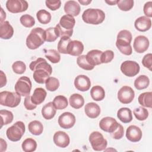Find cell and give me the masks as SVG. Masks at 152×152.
Returning a JSON list of instances; mask_svg holds the SVG:
<instances>
[{
	"label": "cell",
	"instance_id": "cell-1",
	"mask_svg": "<svg viewBox=\"0 0 152 152\" xmlns=\"http://www.w3.org/2000/svg\"><path fill=\"white\" fill-rule=\"evenodd\" d=\"M30 69L34 71L33 78L39 84H44L52 73V68L47 61L42 58H39L33 61L29 65Z\"/></svg>",
	"mask_w": 152,
	"mask_h": 152
},
{
	"label": "cell",
	"instance_id": "cell-2",
	"mask_svg": "<svg viewBox=\"0 0 152 152\" xmlns=\"http://www.w3.org/2000/svg\"><path fill=\"white\" fill-rule=\"evenodd\" d=\"M116 38V46L118 49L124 55H131L132 53V49L131 46L132 38L131 33L127 30H121Z\"/></svg>",
	"mask_w": 152,
	"mask_h": 152
},
{
	"label": "cell",
	"instance_id": "cell-3",
	"mask_svg": "<svg viewBox=\"0 0 152 152\" xmlns=\"http://www.w3.org/2000/svg\"><path fill=\"white\" fill-rule=\"evenodd\" d=\"M45 30L41 27L33 28L26 39V45L30 49L39 48L45 42Z\"/></svg>",
	"mask_w": 152,
	"mask_h": 152
},
{
	"label": "cell",
	"instance_id": "cell-4",
	"mask_svg": "<svg viewBox=\"0 0 152 152\" xmlns=\"http://www.w3.org/2000/svg\"><path fill=\"white\" fill-rule=\"evenodd\" d=\"M104 18L105 14L100 9L88 8L82 14V19L87 24L97 25L103 23Z\"/></svg>",
	"mask_w": 152,
	"mask_h": 152
},
{
	"label": "cell",
	"instance_id": "cell-5",
	"mask_svg": "<svg viewBox=\"0 0 152 152\" xmlns=\"http://www.w3.org/2000/svg\"><path fill=\"white\" fill-rule=\"evenodd\" d=\"M26 131V126L23 122L17 121L6 131L8 139L13 142H17L21 140Z\"/></svg>",
	"mask_w": 152,
	"mask_h": 152
},
{
	"label": "cell",
	"instance_id": "cell-6",
	"mask_svg": "<svg viewBox=\"0 0 152 152\" xmlns=\"http://www.w3.org/2000/svg\"><path fill=\"white\" fill-rule=\"evenodd\" d=\"M21 102V95L17 92L4 91L0 93V104L10 107H17Z\"/></svg>",
	"mask_w": 152,
	"mask_h": 152
},
{
	"label": "cell",
	"instance_id": "cell-7",
	"mask_svg": "<svg viewBox=\"0 0 152 152\" xmlns=\"http://www.w3.org/2000/svg\"><path fill=\"white\" fill-rule=\"evenodd\" d=\"M89 141L93 149L97 151L105 150L107 145V140L99 131H94L90 134Z\"/></svg>",
	"mask_w": 152,
	"mask_h": 152
},
{
	"label": "cell",
	"instance_id": "cell-8",
	"mask_svg": "<svg viewBox=\"0 0 152 152\" xmlns=\"http://www.w3.org/2000/svg\"><path fill=\"white\" fill-rule=\"evenodd\" d=\"M31 81L27 77H21L15 84L14 88L15 92L21 96L27 97L30 95L31 89Z\"/></svg>",
	"mask_w": 152,
	"mask_h": 152
},
{
	"label": "cell",
	"instance_id": "cell-9",
	"mask_svg": "<svg viewBox=\"0 0 152 152\" xmlns=\"http://www.w3.org/2000/svg\"><path fill=\"white\" fill-rule=\"evenodd\" d=\"M121 71L126 76L132 77L137 75L140 69L139 64L134 61H125L121 65Z\"/></svg>",
	"mask_w": 152,
	"mask_h": 152
},
{
	"label": "cell",
	"instance_id": "cell-10",
	"mask_svg": "<svg viewBox=\"0 0 152 152\" xmlns=\"http://www.w3.org/2000/svg\"><path fill=\"white\" fill-rule=\"evenodd\" d=\"M28 7L25 0H8L6 2V8L12 13H19L26 11Z\"/></svg>",
	"mask_w": 152,
	"mask_h": 152
},
{
	"label": "cell",
	"instance_id": "cell-11",
	"mask_svg": "<svg viewBox=\"0 0 152 152\" xmlns=\"http://www.w3.org/2000/svg\"><path fill=\"white\" fill-rule=\"evenodd\" d=\"M135 97V92L129 86L122 87L118 92V99L123 104H129L132 102Z\"/></svg>",
	"mask_w": 152,
	"mask_h": 152
},
{
	"label": "cell",
	"instance_id": "cell-12",
	"mask_svg": "<svg viewBox=\"0 0 152 152\" xmlns=\"http://www.w3.org/2000/svg\"><path fill=\"white\" fill-rule=\"evenodd\" d=\"M119 124H119L115 118L107 116L100 120L99 122V127L103 131L111 134L116 130Z\"/></svg>",
	"mask_w": 152,
	"mask_h": 152
},
{
	"label": "cell",
	"instance_id": "cell-13",
	"mask_svg": "<svg viewBox=\"0 0 152 152\" xmlns=\"http://www.w3.org/2000/svg\"><path fill=\"white\" fill-rule=\"evenodd\" d=\"M76 119L74 114L66 112L61 114L58 118V124L64 129L71 128L75 124Z\"/></svg>",
	"mask_w": 152,
	"mask_h": 152
},
{
	"label": "cell",
	"instance_id": "cell-14",
	"mask_svg": "<svg viewBox=\"0 0 152 152\" xmlns=\"http://www.w3.org/2000/svg\"><path fill=\"white\" fill-rule=\"evenodd\" d=\"M149 40L144 36L140 35L137 36L134 41L133 48L135 51L138 53L145 52L149 47Z\"/></svg>",
	"mask_w": 152,
	"mask_h": 152
},
{
	"label": "cell",
	"instance_id": "cell-15",
	"mask_svg": "<svg viewBox=\"0 0 152 152\" xmlns=\"http://www.w3.org/2000/svg\"><path fill=\"white\" fill-rule=\"evenodd\" d=\"M53 142L56 145L61 148L66 147L70 142L69 135L65 132L59 131L53 135Z\"/></svg>",
	"mask_w": 152,
	"mask_h": 152
},
{
	"label": "cell",
	"instance_id": "cell-16",
	"mask_svg": "<svg viewBox=\"0 0 152 152\" xmlns=\"http://www.w3.org/2000/svg\"><path fill=\"white\" fill-rule=\"evenodd\" d=\"M74 86L78 90L86 91L90 88L91 81L87 76L85 75H79L75 78Z\"/></svg>",
	"mask_w": 152,
	"mask_h": 152
},
{
	"label": "cell",
	"instance_id": "cell-17",
	"mask_svg": "<svg viewBox=\"0 0 152 152\" xmlns=\"http://www.w3.org/2000/svg\"><path fill=\"white\" fill-rule=\"evenodd\" d=\"M142 131L141 129L136 125H130L126 131V138L133 142H138L142 138Z\"/></svg>",
	"mask_w": 152,
	"mask_h": 152
},
{
	"label": "cell",
	"instance_id": "cell-18",
	"mask_svg": "<svg viewBox=\"0 0 152 152\" xmlns=\"http://www.w3.org/2000/svg\"><path fill=\"white\" fill-rule=\"evenodd\" d=\"M84 50V45L83 43L79 40H71L68 45L67 49V54L72 56H80Z\"/></svg>",
	"mask_w": 152,
	"mask_h": 152
},
{
	"label": "cell",
	"instance_id": "cell-19",
	"mask_svg": "<svg viewBox=\"0 0 152 152\" xmlns=\"http://www.w3.org/2000/svg\"><path fill=\"white\" fill-rule=\"evenodd\" d=\"M134 26L140 31H146L151 27V19L145 16H141L135 21Z\"/></svg>",
	"mask_w": 152,
	"mask_h": 152
},
{
	"label": "cell",
	"instance_id": "cell-20",
	"mask_svg": "<svg viewBox=\"0 0 152 152\" xmlns=\"http://www.w3.org/2000/svg\"><path fill=\"white\" fill-rule=\"evenodd\" d=\"M80 5L75 1H68L64 5L65 12L72 17L77 16L80 14Z\"/></svg>",
	"mask_w": 152,
	"mask_h": 152
},
{
	"label": "cell",
	"instance_id": "cell-21",
	"mask_svg": "<svg viewBox=\"0 0 152 152\" xmlns=\"http://www.w3.org/2000/svg\"><path fill=\"white\" fill-rule=\"evenodd\" d=\"M102 52V51L97 49L90 50L86 55L87 62L93 66L101 64V56Z\"/></svg>",
	"mask_w": 152,
	"mask_h": 152
},
{
	"label": "cell",
	"instance_id": "cell-22",
	"mask_svg": "<svg viewBox=\"0 0 152 152\" xmlns=\"http://www.w3.org/2000/svg\"><path fill=\"white\" fill-rule=\"evenodd\" d=\"M14 34V29L9 21H5L0 24V37L2 39H10Z\"/></svg>",
	"mask_w": 152,
	"mask_h": 152
},
{
	"label": "cell",
	"instance_id": "cell-23",
	"mask_svg": "<svg viewBox=\"0 0 152 152\" xmlns=\"http://www.w3.org/2000/svg\"><path fill=\"white\" fill-rule=\"evenodd\" d=\"M84 112L86 115L90 118H96L100 113V107L97 103L90 102L86 104Z\"/></svg>",
	"mask_w": 152,
	"mask_h": 152
},
{
	"label": "cell",
	"instance_id": "cell-24",
	"mask_svg": "<svg viewBox=\"0 0 152 152\" xmlns=\"http://www.w3.org/2000/svg\"><path fill=\"white\" fill-rule=\"evenodd\" d=\"M47 93L46 90L41 87L35 88L33 95L31 96V101L36 105H39L43 103L46 97Z\"/></svg>",
	"mask_w": 152,
	"mask_h": 152
},
{
	"label": "cell",
	"instance_id": "cell-25",
	"mask_svg": "<svg viewBox=\"0 0 152 152\" xmlns=\"http://www.w3.org/2000/svg\"><path fill=\"white\" fill-rule=\"evenodd\" d=\"M42 115L46 120L52 119L56 115V109L55 107L53 102H49L45 104L42 109Z\"/></svg>",
	"mask_w": 152,
	"mask_h": 152
},
{
	"label": "cell",
	"instance_id": "cell-26",
	"mask_svg": "<svg viewBox=\"0 0 152 152\" xmlns=\"http://www.w3.org/2000/svg\"><path fill=\"white\" fill-rule=\"evenodd\" d=\"M59 24L62 28L66 30H73L75 26V20L74 17L66 14L61 18Z\"/></svg>",
	"mask_w": 152,
	"mask_h": 152
},
{
	"label": "cell",
	"instance_id": "cell-27",
	"mask_svg": "<svg viewBox=\"0 0 152 152\" xmlns=\"http://www.w3.org/2000/svg\"><path fill=\"white\" fill-rule=\"evenodd\" d=\"M117 117L123 123L126 124L132 120V112L128 107H122L118 110Z\"/></svg>",
	"mask_w": 152,
	"mask_h": 152
},
{
	"label": "cell",
	"instance_id": "cell-28",
	"mask_svg": "<svg viewBox=\"0 0 152 152\" xmlns=\"http://www.w3.org/2000/svg\"><path fill=\"white\" fill-rule=\"evenodd\" d=\"M138 101L142 107H152V92H144L138 96Z\"/></svg>",
	"mask_w": 152,
	"mask_h": 152
},
{
	"label": "cell",
	"instance_id": "cell-29",
	"mask_svg": "<svg viewBox=\"0 0 152 152\" xmlns=\"http://www.w3.org/2000/svg\"><path fill=\"white\" fill-rule=\"evenodd\" d=\"M69 102L72 107L78 109L83 106L84 104V99L81 94L74 93L69 97Z\"/></svg>",
	"mask_w": 152,
	"mask_h": 152
},
{
	"label": "cell",
	"instance_id": "cell-30",
	"mask_svg": "<svg viewBox=\"0 0 152 152\" xmlns=\"http://www.w3.org/2000/svg\"><path fill=\"white\" fill-rule=\"evenodd\" d=\"M91 98L97 102L103 100L105 97V91L103 88L100 86H93L90 90Z\"/></svg>",
	"mask_w": 152,
	"mask_h": 152
},
{
	"label": "cell",
	"instance_id": "cell-31",
	"mask_svg": "<svg viewBox=\"0 0 152 152\" xmlns=\"http://www.w3.org/2000/svg\"><path fill=\"white\" fill-rule=\"evenodd\" d=\"M28 129L31 134L34 135H39L43 132V126L40 121L34 120L28 124Z\"/></svg>",
	"mask_w": 152,
	"mask_h": 152
},
{
	"label": "cell",
	"instance_id": "cell-32",
	"mask_svg": "<svg viewBox=\"0 0 152 152\" xmlns=\"http://www.w3.org/2000/svg\"><path fill=\"white\" fill-rule=\"evenodd\" d=\"M134 84L135 87L138 90L145 89L150 84L149 78L145 75H141L135 80Z\"/></svg>",
	"mask_w": 152,
	"mask_h": 152
},
{
	"label": "cell",
	"instance_id": "cell-33",
	"mask_svg": "<svg viewBox=\"0 0 152 152\" xmlns=\"http://www.w3.org/2000/svg\"><path fill=\"white\" fill-rule=\"evenodd\" d=\"M53 104L56 108V109L58 110H62L65 109L68 105V100L66 97L62 96V95H59L56 96L53 100Z\"/></svg>",
	"mask_w": 152,
	"mask_h": 152
},
{
	"label": "cell",
	"instance_id": "cell-34",
	"mask_svg": "<svg viewBox=\"0 0 152 152\" xmlns=\"http://www.w3.org/2000/svg\"><path fill=\"white\" fill-rule=\"evenodd\" d=\"M21 147L23 150L25 152H32L36 150L37 142L34 139L28 138L23 141Z\"/></svg>",
	"mask_w": 152,
	"mask_h": 152
},
{
	"label": "cell",
	"instance_id": "cell-35",
	"mask_svg": "<svg viewBox=\"0 0 152 152\" xmlns=\"http://www.w3.org/2000/svg\"><path fill=\"white\" fill-rule=\"evenodd\" d=\"M36 17L41 24H46L50 23L51 20V14L45 10H40L36 13Z\"/></svg>",
	"mask_w": 152,
	"mask_h": 152
},
{
	"label": "cell",
	"instance_id": "cell-36",
	"mask_svg": "<svg viewBox=\"0 0 152 152\" xmlns=\"http://www.w3.org/2000/svg\"><path fill=\"white\" fill-rule=\"evenodd\" d=\"M0 115L1 118V128H2L4 125H8L11 123L13 121L14 115L10 110L2 109L0 110Z\"/></svg>",
	"mask_w": 152,
	"mask_h": 152
},
{
	"label": "cell",
	"instance_id": "cell-37",
	"mask_svg": "<svg viewBox=\"0 0 152 152\" xmlns=\"http://www.w3.org/2000/svg\"><path fill=\"white\" fill-rule=\"evenodd\" d=\"M45 57L52 63H58L61 60L59 52L55 49H49L45 52Z\"/></svg>",
	"mask_w": 152,
	"mask_h": 152
},
{
	"label": "cell",
	"instance_id": "cell-38",
	"mask_svg": "<svg viewBox=\"0 0 152 152\" xmlns=\"http://www.w3.org/2000/svg\"><path fill=\"white\" fill-rule=\"evenodd\" d=\"M60 83L58 78L53 77H49L46 81L45 86L49 91H55L59 87Z\"/></svg>",
	"mask_w": 152,
	"mask_h": 152
},
{
	"label": "cell",
	"instance_id": "cell-39",
	"mask_svg": "<svg viewBox=\"0 0 152 152\" xmlns=\"http://www.w3.org/2000/svg\"><path fill=\"white\" fill-rule=\"evenodd\" d=\"M71 41L70 37H61L58 43V51L63 54H67V49L69 43Z\"/></svg>",
	"mask_w": 152,
	"mask_h": 152
},
{
	"label": "cell",
	"instance_id": "cell-40",
	"mask_svg": "<svg viewBox=\"0 0 152 152\" xmlns=\"http://www.w3.org/2000/svg\"><path fill=\"white\" fill-rule=\"evenodd\" d=\"M134 115L135 118L141 121H145L148 116V111L143 107H138L134 110Z\"/></svg>",
	"mask_w": 152,
	"mask_h": 152
},
{
	"label": "cell",
	"instance_id": "cell-41",
	"mask_svg": "<svg viewBox=\"0 0 152 152\" xmlns=\"http://www.w3.org/2000/svg\"><path fill=\"white\" fill-rule=\"evenodd\" d=\"M77 65L84 70L90 71L94 69V66L91 65L86 59V55H82L78 56L77 59Z\"/></svg>",
	"mask_w": 152,
	"mask_h": 152
},
{
	"label": "cell",
	"instance_id": "cell-42",
	"mask_svg": "<svg viewBox=\"0 0 152 152\" xmlns=\"http://www.w3.org/2000/svg\"><path fill=\"white\" fill-rule=\"evenodd\" d=\"M21 24L25 27L30 28L35 24L34 18L29 14H24L20 18Z\"/></svg>",
	"mask_w": 152,
	"mask_h": 152
},
{
	"label": "cell",
	"instance_id": "cell-43",
	"mask_svg": "<svg viewBox=\"0 0 152 152\" xmlns=\"http://www.w3.org/2000/svg\"><path fill=\"white\" fill-rule=\"evenodd\" d=\"M119 10L124 11H128L134 7L133 0H118L117 4Z\"/></svg>",
	"mask_w": 152,
	"mask_h": 152
},
{
	"label": "cell",
	"instance_id": "cell-44",
	"mask_svg": "<svg viewBox=\"0 0 152 152\" xmlns=\"http://www.w3.org/2000/svg\"><path fill=\"white\" fill-rule=\"evenodd\" d=\"M12 68L15 73L17 74H22L26 69V65L24 62L17 61L12 64Z\"/></svg>",
	"mask_w": 152,
	"mask_h": 152
},
{
	"label": "cell",
	"instance_id": "cell-45",
	"mask_svg": "<svg viewBox=\"0 0 152 152\" xmlns=\"http://www.w3.org/2000/svg\"><path fill=\"white\" fill-rule=\"evenodd\" d=\"M45 41L48 42H55L58 37L55 27H49L45 30Z\"/></svg>",
	"mask_w": 152,
	"mask_h": 152
},
{
	"label": "cell",
	"instance_id": "cell-46",
	"mask_svg": "<svg viewBox=\"0 0 152 152\" xmlns=\"http://www.w3.org/2000/svg\"><path fill=\"white\" fill-rule=\"evenodd\" d=\"M55 31L56 33V34L58 37H70L72 36V33H73V30H66L64 28H62L59 24H57V25L55 27Z\"/></svg>",
	"mask_w": 152,
	"mask_h": 152
},
{
	"label": "cell",
	"instance_id": "cell-47",
	"mask_svg": "<svg viewBox=\"0 0 152 152\" xmlns=\"http://www.w3.org/2000/svg\"><path fill=\"white\" fill-rule=\"evenodd\" d=\"M114 58V52L111 50H106L102 52L101 56V63L107 64L111 62Z\"/></svg>",
	"mask_w": 152,
	"mask_h": 152
},
{
	"label": "cell",
	"instance_id": "cell-48",
	"mask_svg": "<svg viewBox=\"0 0 152 152\" xmlns=\"http://www.w3.org/2000/svg\"><path fill=\"white\" fill-rule=\"evenodd\" d=\"M46 6L52 11H56L61 7V2L59 0L52 1V0H46L45 1Z\"/></svg>",
	"mask_w": 152,
	"mask_h": 152
},
{
	"label": "cell",
	"instance_id": "cell-49",
	"mask_svg": "<svg viewBox=\"0 0 152 152\" xmlns=\"http://www.w3.org/2000/svg\"><path fill=\"white\" fill-rule=\"evenodd\" d=\"M124 129L122 125L119 124L118 127L116 129V130L110 134L111 137L115 140H120L124 137Z\"/></svg>",
	"mask_w": 152,
	"mask_h": 152
},
{
	"label": "cell",
	"instance_id": "cell-50",
	"mask_svg": "<svg viewBox=\"0 0 152 152\" xmlns=\"http://www.w3.org/2000/svg\"><path fill=\"white\" fill-rule=\"evenodd\" d=\"M142 64L143 66L151 71L152 66V54L151 53L146 54L142 59Z\"/></svg>",
	"mask_w": 152,
	"mask_h": 152
},
{
	"label": "cell",
	"instance_id": "cell-51",
	"mask_svg": "<svg viewBox=\"0 0 152 152\" xmlns=\"http://www.w3.org/2000/svg\"><path fill=\"white\" fill-rule=\"evenodd\" d=\"M24 105L25 108L28 110H32L36 109L37 107V105L35 104L34 103H33V102L31 101V96L30 95L26 97V98L24 99Z\"/></svg>",
	"mask_w": 152,
	"mask_h": 152
},
{
	"label": "cell",
	"instance_id": "cell-52",
	"mask_svg": "<svg viewBox=\"0 0 152 152\" xmlns=\"http://www.w3.org/2000/svg\"><path fill=\"white\" fill-rule=\"evenodd\" d=\"M144 13L147 17H152V2L148 1L146 2L143 8Z\"/></svg>",
	"mask_w": 152,
	"mask_h": 152
},
{
	"label": "cell",
	"instance_id": "cell-53",
	"mask_svg": "<svg viewBox=\"0 0 152 152\" xmlns=\"http://www.w3.org/2000/svg\"><path fill=\"white\" fill-rule=\"evenodd\" d=\"M0 73V87H2L7 84V77L2 71H1Z\"/></svg>",
	"mask_w": 152,
	"mask_h": 152
},
{
	"label": "cell",
	"instance_id": "cell-54",
	"mask_svg": "<svg viewBox=\"0 0 152 152\" xmlns=\"http://www.w3.org/2000/svg\"><path fill=\"white\" fill-rule=\"evenodd\" d=\"M7 144L5 140H4L2 138H1V151H4L7 150Z\"/></svg>",
	"mask_w": 152,
	"mask_h": 152
},
{
	"label": "cell",
	"instance_id": "cell-55",
	"mask_svg": "<svg viewBox=\"0 0 152 152\" xmlns=\"http://www.w3.org/2000/svg\"><path fill=\"white\" fill-rule=\"evenodd\" d=\"M6 18V13L4 11L2 8H1V23L5 21V19Z\"/></svg>",
	"mask_w": 152,
	"mask_h": 152
},
{
	"label": "cell",
	"instance_id": "cell-56",
	"mask_svg": "<svg viewBox=\"0 0 152 152\" xmlns=\"http://www.w3.org/2000/svg\"><path fill=\"white\" fill-rule=\"evenodd\" d=\"M78 2L83 5H87L90 3L91 2V0H86V1H85V0H78Z\"/></svg>",
	"mask_w": 152,
	"mask_h": 152
},
{
	"label": "cell",
	"instance_id": "cell-57",
	"mask_svg": "<svg viewBox=\"0 0 152 152\" xmlns=\"http://www.w3.org/2000/svg\"><path fill=\"white\" fill-rule=\"evenodd\" d=\"M118 0H115V1H105V2L109 4V5H116L118 3Z\"/></svg>",
	"mask_w": 152,
	"mask_h": 152
}]
</instances>
